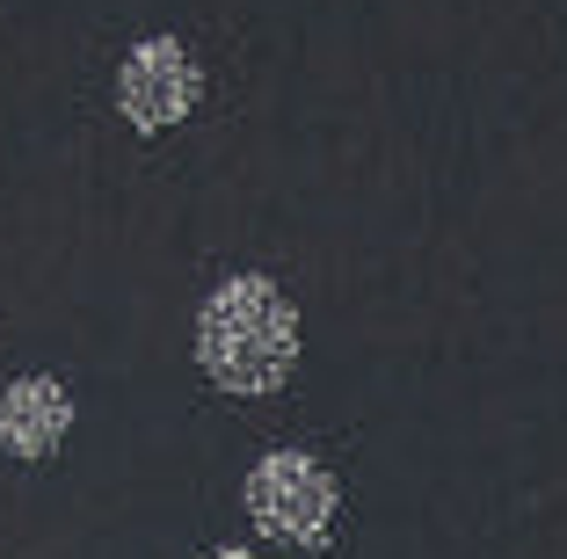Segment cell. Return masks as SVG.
I'll return each mask as SVG.
<instances>
[{
  "instance_id": "cell-1",
  "label": "cell",
  "mask_w": 567,
  "mask_h": 559,
  "mask_svg": "<svg viewBox=\"0 0 567 559\" xmlns=\"http://www.w3.org/2000/svg\"><path fill=\"white\" fill-rule=\"evenodd\" d=\"M197 363L212 371L218 393L262 400L277 385H291L299 371V306L277 291V277H226L197 306Z\"/></svg>"
},
{
  "instance_id": "cell-2",
  "label": "cell",
  "mask_w": 567,
  "mask_h": 559,
  "mask_svg": "<svg viewBox=\"0 0 567 559\" xmlns=\"http://www.w3.org/2000/svg\"><path fill=\"white\" fill-rule=\"evenodd\" d=\"M240 509H248V524L262 530V538L320 552V545L334 538L342 494H334L328 465H313L306 451H269V458H255L248 479H240Z\"/></svg>"
},
{
  "instance_id": "cell-3",
  "label": "cell",
  "mask_w": 567,
  "mask_h": 559,
  "mask_svg": "<svg viewBox=\"0 0 567 559\" xmlns=\"http://www.w3.org/2000/svg\"><path fill=\"white\" fill-rule=\"evenodd\" d=\"M204 95V73L175 37H146L132 44V59L117 66V116L132 132H167V124H183Z\"/></svg>"
},
{
  "instance_id": "cell-4",
  "label": "cell",
  "mask_w": 567,
  "mask_h": 559,
  "mask_svg": "<svg viewBox=\"0 0 567 559\" xmlns=\"http://www.w3.org/2000/svg\"><path fill=\"white\" fill-rule=\"evenodd\" d=\"M73 428V400L59 379H16L0 393V451L8 458H51Z\"/></svg>"
},
{
  "instance_id": "cell-5",
  "label": "cell",
  "mask_w": 567,
  "mask_h": 559,
  "mask_svg": "<svg viewBox=\"0 0 567 559\" xmlns=\"http://www.w3.org/2000/svg\"><path fill=\"white\" fill-rule=\"evenodd\" d=\"M212 559H255V552H248V545H218Z\"/></svg>"
}]
</instances>
